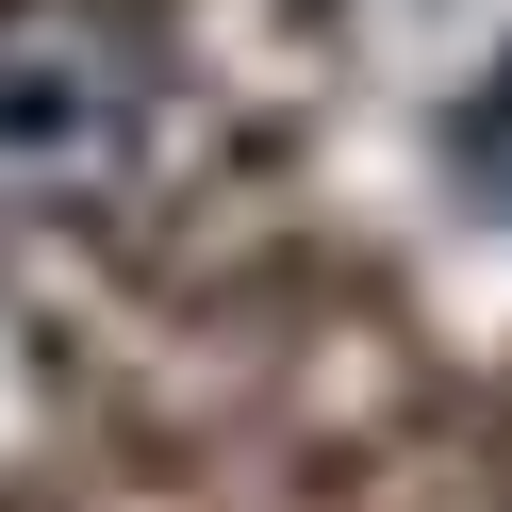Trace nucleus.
Wrapping results in <instances>:
<instances>
[{
	"label": "nucleus",
	"mask_w": 512,
	"mask_h": 512,
	"mask_svg": "<svg viewBox=\"0 0 512 512\" xmlns=\"http://www.w3.org/2000/svg\"><path fill=\"white\" fill-rule=\"evenodd\" d=\"M463 166H479V182H496V199H512V67L479 83V116H463Z\"/></svg>",
	"instance_id": "2"
},
{
	"label": "nucleus",
	"mask_w": 512,
	"mask_h": 512,
	"mask_svg": "<svg viewBox=\"0 0 512 512\" xmlns=\"http://www.w3.org/2000/svg\"><path fill=\"white\" fill-rule=\"evenodd\" d=\"M149 116V50L100 0H0V182H100Z\"/></svg>",
	"instance_id": "1"
}]
</instances>
